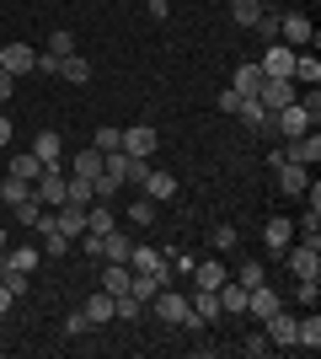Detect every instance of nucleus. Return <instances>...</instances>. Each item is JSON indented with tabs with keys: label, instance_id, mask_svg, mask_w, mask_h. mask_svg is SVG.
Returning <instances> with one entry per match:
<instances>
[{
	"label": "nucleus",
	"instance_id": "nucleus-30",
	"mask_svg": "<svg viewBox=\"0 0 321 359\" xmlns=\"http://www.w3.org/2000/svg\"><path fill=\"white\" fill-rule=\"evenodd\" d=\"M257 16H262V0H230V22L236 27H257Z\"/></svg>",
	"mask_w": 321,
	"mask_h": 359
},
{
	"label": "nucleus",
	"instance_id": "nucleus-7",
	"mask_svg": "<svg viewBox=\"0 0 321 359\" xmlns=\"http://www.w3.org/2000/svg\"><path fill=\"white\" fill-rule=\"evenodd\" d=\"M273 129H278L284 140H300V135H311L316 123H311V113H306L300 102H290V107H278V113H273Z\"/></svg>",
	"mask_w": 321,
	"mask_h": 359
},
{
	"label": "nucleus",
	"instance_id": "nucleus-27",
	"mask_svg": "<svg viewBox=\"0 0 321 359\" xmlns=\"http://www.w3.org/2000/svg\"><path fill=\"white\" fill-rule=\"evenodd\" d=\"M129 252H134V241H129L118 225H113V231L102 236V257H107V263H129Z\"/></svg>",
	"mask_w": 321,
	"mask_h": 359
},
{
	"label": "nucleus",
	"instance_id": "nucleus-29",
	"mask_svg": "<svg viewBox=\"0 0 321 359\" xmlns=\"http://www.w3.org/2000/svg\"><path fill=\"white\" fill-rule=\"evenodd\" d=\"M80 311H86V322H92V327H102V322H113V295L102 290V295H92Z\"/></svg>",
	"mask_w": 321,
	"mask_h": 359
},
{
	"label": "nucleus",
	"instance_id": "nucleus-24",
	"mask_svg": "<svg viewBox=\"0 0 321 359\" xmlns=\"http://www.w3.org/2000/svg\"><path fill=\"white\" fill-rule=\"evenodd\" d=\"M220 311L225 316H246V285L225 279V285H220Z\"/></svg>",
	"mask_w": 321,
	"mask_h": 359
},
{
	"label": "nucleus",
	"instance_id": "nucleus-36",
	"mask_svg": "<svg viewBox=\"0 0 321 359\" xmlns=\"http://www.w3.org/2000/svg\"><path fill=\"white\" fill-rule=\"evenodd\" d=\"M262 279H268V269H262L257 257H246L241 269H236V285H246V290H252V285H262Z\"/></svg>",
	"mask_w": 321,
	"mask_h": 359
},
{
	"label": "nucleus",
	"instance_id": "nucleus-41",
	"mask_svg": "<svg viewBox=\"0 0 321 359\" xmlns=\"http://www.w3.org/2000/svg\"><path fill=\"white\" fill-rule=\"evenodd\" d=\"M92 145L102 150V156H107V150H123V129H97V140H92Z\"/></svg>",
	"mask_w": 321,
	"mask_h": 359
},
{
	"label": "nucleus",
	"instance_id": "nucleus-43",
	"mask_svg": "<svg viewBox=\"0 0 321 359\" xmlns=\"http://www.w3.org/2000/svg\"><path fill=\"white\" fill-rule=\"evenodd\" d=\"M118 188H123V182H118V177H107V172H97V177H92V194H97V198H113Z\"/></svg>",
	"mask_w": 321,
	"mask_h": 359
},
{
	"label": "nucleus",
	"instance_id": "nucleus-21",
	"mask_svg": "<svg viewBox=\"0 0 321 359\" xmlns=\"http://www.w3.org/2000/svg\"><path fill=\"white\" fill-rule=\"evenodd\" d=\"M113 225H118V215L107 210V198H92V204H86V231H92V236H107Z\"/></svg>",
	"mask_w": 321,
	"mask_h": 359
},
{
	"label": "nucleus",
	"instance_id": "nucleus-45",
	"mask_svg": "<svg viewBox=\"0 0 321 359\" xmlns=\"http://www.w3.org/2000/svg\"><path fill=\"white\" fill-rule=\"evenodd\" d=\"M268 348H273V344H268V332H257V338H241V354H252V359L268 354Z\"/></svg>",
	"mask_w": 321,
	"mask_h": 359
},
{
	"label": "nucleus",
	"instance_id": "nucleus-20",
	"mask_svg": "<svg viewBox=\"0 0 321 359\" xmlns=\"http://www.w3.org/2000/svg\"><path fill=\"white\" fill-rule=\"evenodd\" d=\"M187 306H193V316H199V322H220V290H193V295H187Z\"/></svg>",
	"mask_w": 321,
	"mask_h": 359
},
{
	"label": "nucleus",
	"instance_id": "nucleus-19",
	"mask_svg": "<svg viewBox=\"0 0 321 359\" xmlns=\"http://www.w3.org/2000/svg\"><path fill=\"white\" fill-rule=\"evenodd\" d=\"M59 150H64V140H59V129H38V140H32V156L43 166H59Z\"/></svg>",
	"mask_w": 321,
	"mask_h": 359
},
{
	"label": "nucleus",
	"instance_id": "nucleus-50",
	"mask_svg": "<svg viewBox=\"0 0 321 359\" xmlns=\"http://www.w3.org/2000/svg\"><path fill=\"white\" fill-rule=\"evenodd\" d=\"M0 252H6V231H0Z\"/></svg>",
	"mask_w": 321,
	"mask_h": 359
},
{
	"label": "nucleus",
	"instance_id": "nucleus-15",
	"mask_svg": "<svg viewBox=\"0 0 321 359\" xmlns=\"http://www.w3.org/2000/svg\"><path fill=\"white\" fill-rule=\"evenodd\" d=\"M139 194H145V198H155V204H166V198H177V177H171V172H145Z\"/></svg>",
	"mask_w": 321,
	"mask_h": 359
},
{
	"label": "nucleus",
	"instance_id": "nucleus-14",
	"mask_svg": "<svg viewBox=\"0 0 321 359\" xmlns=\"http://www.w3.org/2000/svg\"><path fill=\"white\" fill-rule=\"evenodd\" d=\"M236 118H241L246 129H257V135H268V129H273V113H268V107H262L257 97H241V107H236Z\"/></svg>",
	"mask_w": 321,
	"mask_h": 359
},
{
	"label": "nucleus",
	"instance_id": "nucleus-5",
	"mask_svg": "<svg viewBox=\"0 0 321 359\" xmlns=\"http://www.w3.org/2000/svg\"><path fill=\"white\" fill-rule=\"evenodd\" d=\"M0 70H11L16 81L38 70V48L32 43H0Z\"/></svg>",
	"mask_w": 321,
	"mask_h": 359
},
{
	"label": "nucleus",
	"instance_id": "nucleus-26",
	"mask_svg": "<svg viewBox=\"0 0 321 359\" xmlns=\"http://www.w3.org/2000/svg\"><path fill=\"white\" fill-rule=\"evenodd\" d=\"M294 322H300V316H290L278 306V311L268 316V344H294Z\"/></svg>",
	"mask_w": 321,
	"mask_h": 359
},
{
	"label": "nucleus",
	"instance_id": "nucleus-40",
	"mask_svg": "<svg viewBox=\"0 0 321 359\" xmlns=\"http://www.w3.org/2000/svg\"><path fill=\"white\" fill-rule=\"evenodd\" d=\"M252 32H257V38H268V43H278V11H262Z\"/></svg>",
	"mask_w": 321,
	"mask_h": 359
},
{
	"label": "nucleus",
	"instance_id": "nucleus-18",
	"mask_svg": "<svg viewBox=\"0 0 321 359\" xmlns=\"http://www.w3.org/2000/svg\"><path fill=\"white\" fill-rule=\"evenodd\" d=\"M262 65H236V75H230V91H241V97H257L262 91Z\"/></svg>",
	"mask_w": 321,
	"mask_h": 359
},
{
	"label": "nucleus",
	"instance_id": "nucleus-2",
	"mask_svg": "<svg viewBox=\"0 0 321 359\" xmlns=\"http://www.w3.org/2000/svg\"><path fill=\"white\" fill-rule=\"evenodd\" d=\"M284 263H290L294 279H321V241H300V247H284Z\"/></svg>",
	"mask_w": 321,
	"mask_h": 359
},
{
	"label": "nucleus",
	"instance_id": "nucleus-33",
	"mask_svg": "<svg viewBox=\"0 0 321 359\" xmlns=\"http://www.w3.org/2000/svg\"><path fill=\"white\" fill-rule=\"evenodd\" d=\"M38 172H43V161H38V156H32V150H27V156H11V177L32 182V177H38Z\"/></svg>",
	"mask_w": 321,
	"mask_h": 359
},
{
	"label": "nucleus",
	"instance_id": "nucleus-6",
	"mask_svg": "<svg viewBox=\"0 0 321 359\" xmlns=\"http://www.w3.org/2000/svg\"><path fill=\"white\" fill-rule=\"evenodd\" d=\"M278 38H284L290 48H306V43H316V27H311V16L284 11V16H278Z\"/></svg>",
	"mask_w": 321,
	"mask_h": 359
},
{
	"label": "nucleus",
	"instance_id": "nucleus-16",
	"mask_svg": "<svg viewBox=\"0 0 321 359\" xmlns=\"http://www.w3.org/2000/svg\"><path fill=\"white\" fill-rule=\"evenodd\" d=\"M187 279H193L199 290H220V285H225V263H220V257H204V263H193Z\"/></svg>",
	"mask_w": 321,
	"mask_h": 359
},
{
	"label": "nucleus",
	"instance_id": "nucleus-10",
	"mask_svg": "<svg viewBox=\"0 0 321 359\" xmlns=\"http://www.w3.org/2000/svg\"><path fill=\"white\" fill-rule=\"evenodd\" d=\"M290 241H294V225L284 220V215H268V225H262V247H268V257H284Z\"/></svg>",
	"mask_w": 321,
	"mask_h": 359
},
{
	"label": "nucleus",
	"instance_id": "nucleus-31",
	"mask_svg": "<svg viewBox=\"0 0 321 359\" xmlns=\"http://www.w3.org/2000/svg\"><path fill=\"white\" fill-rule=\"evenodd\" d=\"M70 172H76V177H97V172H102V150L86 145V150L76 156V166H70Z\"/></svg>",
	"mask_w": 321,
	"mask_h": 359
},
{
	"label": "nucleus",
	"instance_id": "nucleus-42",
	"mask_svg": "<svg viewBox=\"0 0 321 359\" xmlns=\"http://www.w3.org/2000/svg\"><path fill=\"white\" fill-rule=\"evenodd\" d=\"M86 332H92L86 311H70V316H64V338H86Z\"/></svg>",
	"mask_w": 321,
	"mask_h": 359
},
{
	"label": "nucleus",
	"instance_id": "nucleus-8",
	"mask_svg": "<svg viewBox=\"0 0 321 359\" xmlns=\"http://www.w3.org/2000/svg\"><path fill=\"white\" fill-rule=\"evenodd\" d=\"M278 306H284V300H278V290L268 285V279H262V285H252V290H246V316H257V322H268V316H273Z\"/></svg>",
	"mask_w": 321,
	"mask_h": 359
},
{
	"label": "nucleus",
	"instance_id": "nucleus-11",
	"mask_svg": "<svg viewBox=\"0 0 321 359\" xmlns=\"http://www.w3.org/2000/svg\"><path fill=\"white\" fill-rule=\"evenodd\" d=\"M273 172H278V188H284V198H300V194H306L311 166H300V161H278Z\"/></svg>",
	"mask_w": 321,
	"mask_h": 359
},
{
	"label": "nucleus",
	"instance_id": "nucleus-3",
	"mask_svg": "<svg viewBox=\"0 0 321 359\" xmlns=\"http://www.w3.org/2000/svg\"><path fill=\"white\" fill-rule=\"evenodd\" d=\"M32 198H38L43 210H59L64 204V172L59 166H43V172L32 177Z\"/></svg>",
	"mask_w": 321,
	"mask_h": 359
},
{
	"label": "nucleus",
	"instance_id": "nucleus-49",
	"mask_svg": "<svg viewBox=\"0 0 321 359\" xmlns=\"http://www.w3.org/2000/svg\"><path fill=\"white\" fill-rule=\"evenodd\" d=\"M0 145H11V118L0 113Z\"/></svg>",
	"mask_w": 321,
	"mask_h": 359
},
{
	"label": "nucleus",
	"instance_id": "nucleus-25",
	"mask_svg": "<svg viewBox=\"0 0 321 359\" xmlns=\"http://www.w3.org/2000/svg\"><path fill=\"white\" fill-rule=\"evenodd\" d=\"M129 285H134V269H129V263H107V273H102L107 295H129Z\"/></svg>",
	"mask_w": 321,
	"mask_h": 359
},
{
	"label": "nucleus",
	"instance_id": "nucleus-38",
	"mask_svg": "<svg viewBox=\"0 0 321 359\" xmlns=\"http://www.w3.org/2000/svg\"><path fill=\"white\" fill-rule=\"evenodd\" d=\"M11 215H16V220H22V225H38V220H43V204H38V198H22V204H11Z\"/></svg>",
	"mask_w": 321,
	"mask_h": 359
},
{
	"label": "nucleus",
	"instance_id": "nucleus-35",
	"mask_svg": "<svg viewBox=\"0 0 321 359\" xmlns=\"http://www.w3.org/2000/svg\"><path fill=\"white\" fill-rule=\"evenodd\" d=\"M214 252H236V247H241V231H236V225H214Z\"/></svg>",
	"mask_w": 321,
	"mask_h": 359
},
{
	"label": "nucleus",
	"instance_id": "nucleus-48",
	"mask_svg": "<svg viewBox=\"0 0 321 359\" xmlns=\"http://www.w3.org/2000/svg\"><path fill=\"white\" fill-rule=\"evenodd\" d=\"M11 306H16V295H11V290H6V285H0V316L11 311Z\"/></svg>",
	"mask_w": 321,
	"mask_h": 359
},
{
	"label": "nucleus",
	"instance_id": "nucleus-17",
	"mask_svg": "<svg viewBox=\"0 0 321 359\" xmlns=\"http://www.w3.org/2000/svg\"><path fill=\"white\" fill-rule=\"evenodd\" d=\"M54 81H70V86H86V81H92V65L80 60V54H64V60L54 65Z\"/></svg>",
	"mask_w": 321,
	"mask_h": 359
},
{
	"label": "nucleus",
	"instance_id": "nucleus-12",
	"mask_svg": "<svg viewBox=\"0 0 321 359\" xmlns=\"http://www.w3.org/2000/svg\"><path fill=\"white\" fill-rule=\"evenodd\" d=\"M294 54H300V48H290V43H268V54H262V75H290L294 70Z\"/></svg>",
	"mask_w": 321,
	"mask_h": 359
},
{
	"label": "nucleus",
	"instance_id": "nucleus-28",
	"mask_svg": "<svg viewBox=\"0 0 321 359\" xmlns=\"http://www.w3.org/2000/svg\"><path fill=\"white\" fill-rule=\"evenodd\" d=\"M129 220H134L139 231H145V225H155V220H161V204H155V198H145V194H139L134 204H129Z\"/></svg>",
	"mask_w": 321,
	"mask_h": 359
},
{
	"label": "nucleus",
	"instance_id": "nucleus-37",
	"mask_svg": "<svg viewBox=\"0 0 321 359\" xmlns=\"http://www.w3.org/2000/svg\"><path fill=\"white\" fill-rule=\"evenodd\" d=\"M38 257H43L38 247H11V257H6V263H11V269H22V273H32V269H38Z\"/></svg>",
	"mask_w": 321,
	"mask_h": 359
},
{
	"label": "nucleus",
	"instance_id": "nucleus-47",
	"mask_svg": "<svg viewBox=\"0 0 321 359\" xmlns=\"http://www.w3.org/2000/svg\"><path fill=\"white\" fill-rule=\"evenodd\" d=\"M236 107H241V91L225 86V91H220V113H236Z\"/></svg>",
	"mask_w": 321,
	"mask_h": 359
},
{
	"label": "nucleus",
	"instance_id": "nucleus-1",
	"mask_svg": "<svg viewBox=\"0 0 321 359\" xmlns=\"http://www.w3.org/2000/svg\"><path fill=\"white\" fill-rule=\"evenodd\" d=\"M145 306H150L161 322H171V327H204L199 316H193V306H187V295H183V290H171V285H161Z\"/></svg>",
	"mask_w": 321,
	"mask_h": 359
},
{
	"label": "nucleus",
	"instance_id": "nucleus-9",
	"mask_svg": "<svg viewBox=\"0 0 321 359\" xmlns=\"http://www.w3.org/2000/svg\"><path fill=\"white\" fill-rule=\"evenodd\" d=\"M155 145H161V135H155L150 123H134V129H123V150H129V156H139V161H150Z\"/></svg>",
	"mask_w": 321,
	"mask_h": 359
},
{
	"label": "nucleus",
	"instance_id": "nucleus-44",
	"mask_svg": "<svg viewBox=\"0 0 321 359\" xmlns=\"http://www.w3.org/2000/svg\"><path fill=\"white\" fill-rule=\"evenodd\" d=\"M294 300H300V306H316V300H321V285H316V279H300V285H294Z\"/></svg>",
	"mask_w": 321,
	"mask_h": 359
},
{
	"label": "nucleus",
	"instance_id": "nucleus-46",
	"mask_svg": "<svg viewBox=\"0 0 321 359\" xmlns=\"http://www.w3.org/2000/svg\"><path fill=\"white\" fill-rule=\"evenodd\" d=\"M11 91H16V75H11V70H0V107L11 102Z\"/></svg>",
	"mask_w": 321,
	"mask_h": 359
},
{
	"label": "nucleus",
	"instance_id": "nucleus-39",
	"mask_svg": "<svg viewBox=\"0 0 321 359\" xmlns=\"http://www.w3.org/2000/svg\"><path fill=\"white\" fill-rule=\"evenodd\" d=\"M27 194H32V182H22V177H6V182H0V198H6V204H22Z\"/></svg>",
	"mask_w": 321,
	"mask_h": 359
},
{
	"label": "nucleus",
	"instance_id": "nucleus-32",
	"mask_svg": "<svg viewBox=\"0 0 321 359\" xmlns=\"http://www.w3.org/2000/svg\"><path fill=\"white\" fill-rule=\"evenodd\" d=\"M139 311H145L139 295H113V316H118V322H139Z\"/></svg>",
	"mask_w": 321,
	"mask_h": 359
},
{
	"label": "nucleus",
	"instance_id": "nucleus-13",
	"mask_svg": "<svg viewBox=\"0 0 321 359\" xmlns=\"http://www.w3.org/2000/svg\"><path fill=\"white\" fill-rule=\"evenodd\" d=\"M284 161H300V166H316L321 161V135L311 129V135H300V140H290V150H284Z\"/></svg>",
	"mask_w": 321,
	"mask_h": 359
},
{
	"label": "nucleus",
	"instance_id": "nucleus-23",
	"mask_svg": "<svg viewBox=\"0 0 321 359\" xmlns=\"http://www.w3.org/2000/svg\"><path fill=\"white\" fill-rule=\"evenodd\" d=\"M290 81H294V86H321V60H316V54H294Z\"/></svg>",
	"mask_w": 321,
	"mask_h": 359
},
{
	"label": "nucleus",
	"instance_id": "nucleus-34",
	"mask_svg": "<svg viewBox=\"0 0 321 359\" xmlns=\"http://www.w3.org/2000/svg\"><path fill=\"white\" fill-rule=\"evenodd\" d=\"M161 257H166V269H171V279H187V273H193V257H187L183 247H166V252H161Z\"/></svg>",
	"mask_w": 321,
	"mask_h": 359
},
{
	"label": "nucleus",
	"instance_id": "nucleus-22",
	"mask_svg": "<svg viewBox=\"0 0 321 359\" xmlns=\"http://www.w3.org/2000/svg\"><path fill=\"white\" fill-rule=\"evenodd\" d=\"M294 344L311 348V354L321 348V316H316V306H311V316H300V322H294Z\"/></svg>",
	"mask_w": 321,
	"mask_h": 359
},
{
	"label": "nucleus",
	"instance_id": "nucleus-4",
	"mask_svg": "<svg viewBox=\"0 0 321 359\" xmlns=\"http://www.w3.org/2000/svg\"><path fill=\"white\" fill-rule=\"evenodd\" d=\"M294 97H300V86H294L290 75H268V81H262V91H257V102L268 107V113H278V107H290Z\"/></svg>",
	"mask_w": 321,
	"mask_h": 359
}]
</instances>
